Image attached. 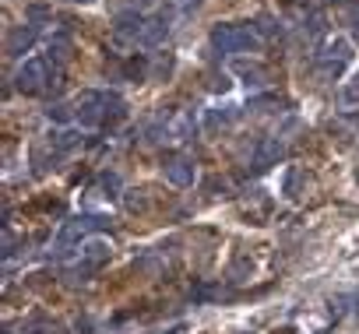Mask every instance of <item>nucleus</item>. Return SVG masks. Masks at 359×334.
Masks as SVG:
<instances>
[{"instance_id": "6e6552de", "label": "nucleus", "mask_w": 359, "mask_h": 334, "mask_svg": "<svg viewBox=\"0 0 359 334\" xmlns=\"http://www.w3.org/2000/svg\"><path fill=\"white\" fill-rule=\"evenodd\" d=\"M165 180L172 183V187H191L194 183V162L191 158H169L165 162Z\"/></svg>"}, {"instance_id": "39448f33", "label": "nucleus", "mask_w": 359, "mask_h": 334, "mask_svg": "<svg viewBox=\"0 0 359 334\" xmlns=\"http://www.w3.org/2000/svg\"><path fill=\"white\" fill-rule=\"evenodd\" d=\"M106 225H109V222L99 218V215H78V218H71V222L60 229V236H57V250L67 253L74 243H85L88 232H99V229H106Z\"/></svg>"}, {"instance_id": "f8f14e48", "label": "nucleus", "mask_w": 359, "mask_h": 334, "mask_svg": "<svg viewBox=\"0 0 359 334\" xmlns=\"http://www.w3.org/2000/svg\"><path fill=\"white\" fill-rule=\"evenodd\" d=\"M296 187H299V169H289V176H285V194L296 197Z\"/></svg>"}, {"instance_id": "7ed1b4c3", "label": "nucleus", "mask_w": 359, "mask_h": 334, "mask_svg": "<svg viewBox=\"0 0 359 334\" xmlns=\"http://www.w3.org/2000/svg\"><path fill=\"white\" fill-rule=\"evenodd\" d=\"M348 60H352V46H348L345 39H331V43H324L320 53H317V74L327 78V81H334V78L345 71Z\"/></svg>"}, {"instance_id": "0eeeda50", "label": "nucleus", "mask_w": 359, "mask_h": 334, "mask_svg": "<svg viewBox=\"0 0 359 334\" xmlns=\"http://www.w3.org/2000/svg\"><path fill=\"white\" fill-rule=\"evenodd\" d=\"M106 260H109V246H106V243H99V239H92V243H85V246H81L78 271H81V274H92V271H99Z\"/></svg>"}, {"instance_id": "423d86ee", "label": "nucleus", "mask_w": 359, "mask_h": 334, "mask_svg": "<svg viewBox=\"0 0 359 334\" xmlns=\"http://www.w3.org/2000/svg\"><path fill=\"white\" fill-rule=\"evenodd\" d=\"M282 155H285V144H282L278 137H261V141L254 144V155H250L254 173H264V169H271V165H278Z\"/></svg>"}, {"instance_id": "f03ea898", "label": "nucleus", "mask_w": 359, "mask_h": 334, "mask_svg": "<svg viewBox=\"0 0 359 334\" xmlns=\"http://www.w3.org/2000/svg\"><path fill=\"white\" fill-rule=\"evenodd\" d=\"M212 46L219 53H243L257 46V32L247 25H215L212 29Z\"/></svg>"}, {"instance_id": "20e7f679", "label": "nucleus", "mask_w": 359, "mask_h": 334, "mask_svg": "<svg viewBox=\"0 0 359 334\" xmlns=\"http://www.w3.org/2000/svg\"><path fill=\"white\" fill-rule=\"evenodd\" d=\"M15 85H18V92H25V95H39L43 88L57 85V81H53V71H50V60H43V57L25 60L22 71H18V78H15Z\"/></svg>"}, {"instance_id": "ddd939ff", "label": "nucleus", "mask_w": 359, "mask_h": 334, "mask_svg": "<svg viewBox=\"0 0 359 334\" xmlns=\"http://www.w3.org/2000/svg\"><path fill=\"white\" fill-rule=\"evenodd\" d=\"M345 22H348V25H352V32H355V36H359V4H355V8H348V11H345Z\"/></svg>"}, {"instance_id": "9b49d317", "label": "nucleus", "mask_w": 359, "mask_h": 334, "mask_svg": "<svg viewBox=\"0 0 359 334\" xmlns=\"http://www.w3.org/2000/svg\"><path fill=\"white\" fill-rule=\"evenodd\" d=\"M341 106H359V71L341 85Z\"/></svg>"}, {"instance_id": "1a4fd4ad", "label": "nucleus", "mask_w": 359, "mask_h": 334, "mask_svg": "<svg viewBox=\"0 0 359 334\" xmlns=\"http://www.w3.org/2000/svg\"><path fill=\"white\" fill-rule=\"evenodd\" d=\"M32 43H36V29H32V25H18V29L8 36V53H11V57H25V53L32 50Z\"/></svg>"}, {"instance_id": "f257e3e1", "label": "nucleus", "mask_w": 359, "mask_h": 334, "mask_svg": "<svg viewBox=\"0 0 359 334\" xmlns=\"http://www.w3.org/2000/svg\"><path fill=\"white\" fill-rule=\"evenodd\" d=\"M123 116V102L116 95L106 92H81L74 99V120L81 127H99L102 120H120Z\"/></svg>"}, {"instance_id": "9d476101", "label": "nucleus", "mask_w": 359, "mask_h": 334, "mask_svg": "<svg viewBox=\"0 0 359 334\" xmlns=\"http://www.w3.org/2000/svg\"><path fill=\"white\" fill-rule=\"evenodd\" d=\"M165 36H169L165 18H148V22H144V32H141V46H158Z\"/></svg>"}]
</instances>
